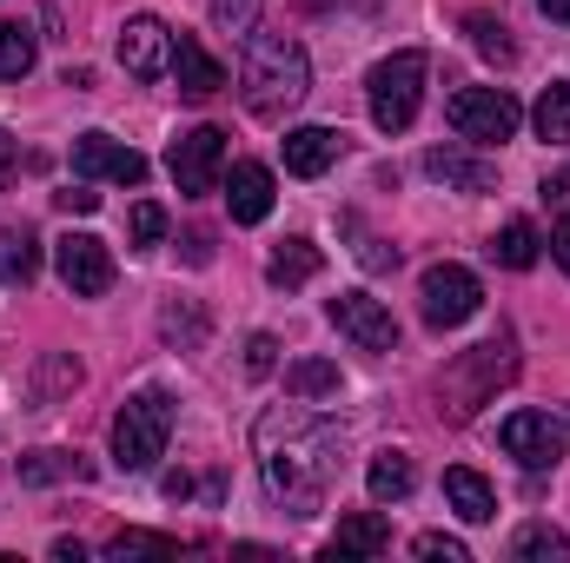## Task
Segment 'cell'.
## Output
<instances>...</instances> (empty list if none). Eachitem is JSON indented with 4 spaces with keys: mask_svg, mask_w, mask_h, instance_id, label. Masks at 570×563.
Instances as JSON below:
<instances>
[{
    "mask_svg": "<svg viewBox=\"0 0 570 563\" xmlns=\"http://www.w3.org/2000/svg\"><path fill=\"white\" fill-rule=\"evenodd\" d=\"M259 477L273 491V504H285L292 517H318L325 511V491L338 484V464H345V431L312 412H273L259 424Z\"/></svg>",
    "mask_w": 570,
    "mask_h": 563,
    "instance_id": "1",
    "label": "cell"
},
{
    "mask_svg": "<svg viewBox=\"0 0 570 563\" xmlns=\"http://www.w3.org/2000/svg\"><path fill=\"white\" fill-rule=\"evenodd\" d=\"M312 93V60L298 40L285 33H253L246 40V67H239V100L253 120H285L298 100Z\"/></svg>",
    "mask_w": 570,
    "mask_h": 563,
    "instance_id": "2",
    "label": "cell"
},
{
    "mask_svg": "<svg viewBox=\"0 0 570 563\" xmlns=\"http://www.w3.org/2000/svg\"><path fill=\"white\" fill-rule=\"evenodd\" d=\"M166 437H173V398L159 385H146L114 412V464L127 477H140V471H153L166 457Z\"/></svg>",
    "mask_w": 570,
    "mask_h": 563,
    "instance_id": "3",
    "label": "cell"
},
{
    "mask_svg": "<svg viewBox=\"0 0 570 563\" xmlns=\"http://www.w3.org/2000/svg\"><path fill=\"white\" fill-rule=\"evenodd\" d=\"M511 372H518V352H511V338H484V345H471L444 378H438V398H444V412L464 424L478 405H491V392L498 385H511Z\"/></svg>",
    "mask_w": 570,
    "mask_h": 563,
    "instance_id": "4",
    "label": "cell"
},
{
    "mask_svg": "<svg viewBox=\"0 0 570 563\" xmlns=\"http://www.w3.org/2000/svg\"><path fill=\"white\" fill-rule=\"evenodd\" d=\"M425 73H431V60L419 47H405V53H392V60L372 67L365 93H372V127L379 134H412V120L425 107Z\"/></svg>",
    "mask_w": 570,
    "mask_h": 563,
    "instance_id": "5",
    "label": "cell"
},
{
    "mask_svg": "<svg viewBox=\"0 0 570 563\" xmlns=\"http://www.w3.org/2000/svg\"><path fill=\"white\" fill-rule=\"evenodd\" d=\"M444 120H451V134L464 146H504L524 127V107L504 87H458L451 107H444Z\"/></svg>",
    "mask_w": 570,
    "mask_h": 563,
    "instance_id": "6",
    "label": "cell"
},
{
    "mask_svg": "<svg viewBox=\"0 0 570 563\" xmlns=\"http://www.w3.org/2000/svg\"><path fill=\"white\" fill-rule=\"evenodd\" d=\"M478 305H484V285L471 266H431L425 279H419V312H425V325L438 332H451V325H464V318H478Z\"/></svg>",
    "mask_w": 570,
    "mask_h": 563,
    "instance_id": "7",
    "label": "cell"
},
{
    "mask_svg": "<svg viewBox=\"0 0 570 563\" xmlns=\"http://www.w3.org/2000/svg\"><path fill=\"white\" fill-rule=\"evenodd\" d=\"M166 166H173V186H179L186 199H206V192L219 186V172H226V134H219V127L179 134L173 152H166Z\"/></svg>",
    "mask_w": 570,
    "mask_h": 563,
    "instance_id": "8",
    "label": "cell"
},
{
    "mask_svg": "<svg viewBox=\"0 0 570 563\" xmlns=\"http://www.w3.org/2000/svg\"><path fill=\"white\" fill-rule=\"evenodd\" d=\"M53 273L73 298H107L114 292V253L94 233H67V239H53Z\"/></svg>",
    "mask_w": 570,
    "mask_h": 563,
    "instance_id": "9",
    "label": "cell"
},
{
    "mask_svg": "<svg viewBox=\"0 0 570 563\" xmlns=\"http://www.w3.org/2000/svg\"><path fill=\"white\" fill-rule=\"evenodd\" d=\"M325 318L338 325V338H352L358 352H399V318L372 298V292H338L332 305H325Z\"/></svg>",
    "mask_w": 570,
    "mask_h": 563,
    "instance_id": "10",
    "label": "cell"
},
{
    "mask_svg": "<svg viewBox=\"0 0 570 563\" xmlns=\"http://www.w3.org/2000/svg\"><path fill=\"white\" fill-rule=\"evenodd\" d=\"M498 444H504V457H518L524 471H551V464L564 457V424L551 418V412H511V418L498 424Z\"/></svg>",
    "mask_w": 570,
    "mask_h": 563,
    "instance_id": "11",
    "label": "cell"
},
{
    "mask_svg": "<svg viewBox=\"0 0 570 563\" xmlns=\"http://www.w3.org/2000/svg\"><path fill=\"white\" fill-rule=\"evenodd\" d=\"M120 67H127L134 80L173 73V27H166L159 13H134V20L120 27Z\"/></svg>",
    "mask_w": 570,
    "mask_h": 563,
    "instance_id": "12",
    "label": "cell"
},
{
    "mask_svg": "<svg viewBox=\"0 0 570 563\" xmlns=\"http://www.w3.org/2000/svg\"><path fill=\"white\" fill-rule=\"evenodd\" d=\"M73 179H114V186H140L146 159L134 146H120L114 134H80L73 140Z\"/></svg>",
    "mask_w": 570,
    "mask_h": 563,
    "instance_id": "13",
    "label": "cell"
},
{
    "mask_svg": "<svg viewBox=\"0 0 570 563\" xmlns=\"http://www.w3.org/2000/svg\"><path fill=\"white\" fill-rule=\"evenodd\" d=\"M425 172L438 186H451V192H491V186H498V166H491L484 152H471V146H431Z\"/></svg>",
    "mask_w": 570,
    "mask_h": 563,
    "instance_id": "14",
    "label": "cell"
},
{
    "mask_svg": "<svg viewBox=\"0 0 570 563\" xmlns=\"http://www.w3.org/2000/svg\"><path fill=\"white\" fill-rule=\"evenodd\" d=\"M173 80H179L186 100H213V93L226 87V67H219L193 33H173Z\"/></svg>",
    "mask_w": 570,
    "mask_h": 563,
    "instance_id": "15",
    "label": "cell"
},
{
    "mask_svg": "<svg viewBox=\"0 0 570 563\" xmlns=\"http://www.w3.org/2000/svg\"><path fill=\"white\" fill-rule=\"evenodd\" d=\"M226 206H233V226H259L273 213V166L239 159L233 179H226Z\"/></svg>",
    "mask_w": 570,
    "mask_h": 563,
    "instance_id": "16",
    "label": "cell"
},
{
    "mask_svg": "<svg viewBox=\"0 0 570 563\" xmlns=\"http://www.w3.org/2000/svg\"><path fill=\"white\" fill-rule=\"evenodd\" d=\"M338 146H345V134H332V127H292V134H285V172L318 179V172L338 159Z\"/></svg>",
    "mask_w": 570,
    "mask_h": 563,
    "instance_id": "17",
    "label": "cell"
},
{
    "mask_svg": "<svg viewBox=\"0 0 570 563\" xmlns=\"http://www.w3.org/2000/svg\"><path fill=\"white\" fill-rule=\"evenodd\" d=\"M444 504H451L464 524H491V517H498V491H491L471 464H451V471H444Z\"/></svg>",
    "mask_w": 570,
    "mask_h": 563,
    "instance_id": "18",
    "label": "cell"
},
{
    "mask_svg": "<svg viewBox=\"0 0 570 563\" xmlns=\"http://www.w3.org/2000/svg\"><path fill=\"white\" fill-rule=\"evenodd\" d=\"M379 551H392V524L379 511H352V517H338V537L325 557H379Z\"/></svg>",
    "mask_w": 570,
    "mask_h": 563,
    "instance_id": "19",
    "label": "cell"
},
{
    "mask_svg": "<svg viewBox=\"0 0 570 563\" xmlns=\"http://www.w3.org/2000/svg\"><path fill=\"white\" fill-rule=\"evenodd\" d=\"M40 279V239L27 226H0V285H27Z\"/></svg>",
    "mask_w": 570,
    "mask_h": 563,
    "instance_id": "20",
    "label": "cell"
},
{
    "mask_svg": "<svg viewBox=\"0 0 570 563\" xmlns=\"http://www.w3.org/2000/svg\"><path fill=\"white\" fill-rule=\"evenodd\" d=\"M412 457L405 451H379L372 457V471H365V491H372V504H405L412 497Z\"/></svg>",
    "mask_w": 570,
    "mask_h": 563,
    "instance_id": "21",
    "label": "cell"
},
{
    "mask_svg": "<svg viewBox=\"0 0 570 563\" xmlns=\"http://www.w3.org/2000/svg\"><path fill=\"white\" fill-rule=\"evenodd\" d=\"M318 266H325V259H318V246H312V239H285L279 253L266 259V279H273V285H285V292H292V285L318 279Z\"/></svg>",
    "mask_w": 570,
    "mask_h": 563,
    "instance_id": "22",
    "label": "cell"
},
{
    "mask_svg": "<svg viewBox=\"0 0 570 563\" xmlns=\"http://www.w3.org/2000/svg\"><path fill=\"white\" fill-rule=\"evenodd\" d=\"M538 246H544L538 226H531V219H511V226L491 239V259H498L504 273H531V266H538Z\"/></svg>",
    "mask_w": 570,
    "mask_h": 563,
    "instance_id": "23",
    "label": "cell"
},
{
    "mask_svg": "<svg viewBox=\"0 0 570 563\" xmlns=\"http://www.w3.org/2000/svg\"><path fill=\"white\" fill-rule=\"evenodd\" d=\"M40 60V40L27 20H0V80H27Z\"/></svg>",
    "mask_w": 570,
    "mask_h": 563,
    "instance_id": "24",
    "label": "cell"
},
{
    "mask_svg": "<svg viewBox=\"0 0 570 563\" xmlns=\"http://www.w3.org/2000/svg\"><path fill=\"white\" fill-rule=\"evenodd\" d=\"M159 338H166L173 352H199V345H206V312L186 305V298H173V305L159 312Z\"/></svg>",
    "mask_w": 570,
    "mask_h": 563,
    "instance_id": "25",
    "label": "cell"
},
{
    "mask_svg": "<svg viewBox=\"0 0 570 563\" xmlns=\"http://www.w3.org/2000/svg\"><path fill=\"white\" fill-rule=\"evenodd\" d=\"M531 127H538V140H544V146H570V80L544 87V100H538Z\"/></svg>",
    "mask_w": 570,
    "mask_h": 563,
    "instance_id": "26",
    "label": "cell"
},
{
    "mask_svg": "<svg viewBox=\"0 0 570 563\" xmlns=\"http://www.w3.org/2000/svg\"><path fill=\"white\" fill-rule=\"evenodd\" d=\"M464 33H471V47H478L484 60H498V67H511V60H518V47H511V27H504L498 13H464Z\"/></svg>",
    "mask_w": 570,
    "mask_h": 563,
    "instance_id": "27",
    "label": "cell"
},
{
    "mask_svg": "<svg viewBox=\"0 0 570 563\" xmlns=\"http://www.w3.org/2000/svg\"><path fill=\"white\" fill-rule=\"evenodd\" d=\"M285 392L305 398V405H312V398H332V392H338V365H332V358H298V365L285 372Z\"/></svg>",
    "mask_w": 570,
    "mask_h": 563,
    "instance_id": "28",
    "label": "cell"
},
{
    "mask_svg": "<svg viewBox=\"0 0 570 563\" xmlns=\"http://www.w3.org/2000/svg\"><path fill=\"white\" fill-rule=\"evenodd\" d=\"M60 477H87L80 451H27L20 457V484H60Z\"/></svg>",
    "mask_w": 570,
    "mask_h": 563,
    "instance_id": "29",
    "label": "cell"
},
{
    "mask_svg": "<svg viewBox=\"0 0 570 563\" xmlns=\"http://www.w3.org/2000/svg\"><path fill=\"white\" fill-rule=\"evenodd\" d=\"M564 551H570V537L558 524H524V531L511 537V557L518 563H558Z\"/></svg>",
    "mask_w": 570,
    "mask_h": 563,
    "instance_id": "30",
    "label": "cell"
},
{
    "mask_svg": "<svg viewBox=\"0 0 570 563\" xmlns=\"http://www.w3.org/2000/svg\"><path fill=\"white\" fill-rule=\"evenodd\" d=\"M259 7H266V0H213V27H219V33H233V40H253Z\"/></svg>",
    "mask_w": 570,
    "mask_h": 563,
    "instance_id": "31",
    "label": "cell"
},
{
    "mask_svg": "<svg viewBox=\"0 0 570 563\" xmlns=\"http://www.w3.org/2000/svg\"><path fill=\"white\" fill-rule=\"evenodd\" d=\"M179 544L173 537H153V531H120L114 544H107V557H173Z\"/></svg>",
    "mask_w": 570,
    "mask_h": 563,
    "instance_id": "32",
    "label": "cell"
},
{
    "mask_svg": "<svg viewBox=\"0 0 570 563\" xmlns=\"http://www.w3.org/2000/svg\"><path fill=\"white\" fill-rule=\"evenodd\" d=\"M127 239H134V246H159V239H166V206L140 199V206H134V219H127Z\"/></svg>",
    "mask_w": 570,
    "mask_h": 563,
    "instance_id": "33",
    "label": "cell"
},
{
    "mask_svg": "<svg viewBox=\"0 0 570 563\" xmlns=\"http://www.w3.org/2000/svg\"><path fill=\"white\" fill-rule=\"evenodd\" d=\"M273 365H279V338H273V332H253V338H246V372H253V378H273Z\"/></svg>",
    "mask_w": 570,
    "mask_h": 563,
    "instance_id": "34",
    "label": "cell"
},
{
    "mask_svg": "<svg viewBox=\"0 0 570 563\" xmlns=\"http://www.w3.org/2000/svg\"><path fill=\"white\" fill-rule=\"evenodd\" d=\"M412 551H419V557H431V563H438V557H444V563H471V551H464L458 537H444V531H425Z\"/></svg>",
    "mask_w": 570,
    "mask_h": 563,
    "instance_id": "35",
    "label": "cell"
},
{
    "mask_svg": "<svg viewBox=\"0 0 570 563\" xmlns=\"http://www.w3.org/2000/svg\"><path fill=\"white\" fill-rule=\"evenodd\" d=\"M80 385V365L73 358H47V378H40V405H53V392Z\"/></svg>",
    "mask_w": 570,
    "mask_h": 563,
    "instance_id": "36",
    "label": "cell"
},
{
    "mask_svg": "<svg viewBox=\"0 0 570 563\" xmlns=\"http://www.w3.org/2000/svg\"><path fill=\"white\" fill-rule=\"evenodd\" d=\"M53 199H60V213H94V206H100L94 179H80V186H67V192H53Z\"/></svg>",
    "mask_w": 570,
    "mask_h": 563,
    "instance_id": "37",
    "label": "cell"
},
{
    "mask_svg": "<svg viewBox=\"0 0 570 563\" xmlns=\"http://www.w3.org/2000/svg\"><path fill=\"white\" fill-rule=\"evenodd\" d=\"M551 253H558V266L570 273V213L558 219V233H551Z\"/></svg>",
    "mask_w": 570,
    "mask_h": 563,
    "instance_id": "38",
    "label": "cell"
},
{
    "mask_svg": "<svg viewBox=\"0 0 570 563\" xmlns=\"http://www.w3.org/2000/svg\"><path fill=\"white\" fill-rule=\"evenodd\" d=\"M13 159H20V146L7 140V127H0V186H7V179H13Z\"/></svg>",
    "mask_w": 570,
    "mask_h": 563,
    "instance_id": "39",
    "label": "cell"
},
{
    "mask_svg": "<svg viewBox=\"0 0 570 563\" xmlns=\"http://www.w3.org/2000/svg\"><path fill=\"white\" fill-rule=\"evenodd\" d=\"M538 7H544L551 20H564V27H570V0H538Z\"/></svg>",
    "mask_w": 570,
    "mask_h": 563,
    "instance_id": "40",
    "label": "cell"
}]
</instances>
